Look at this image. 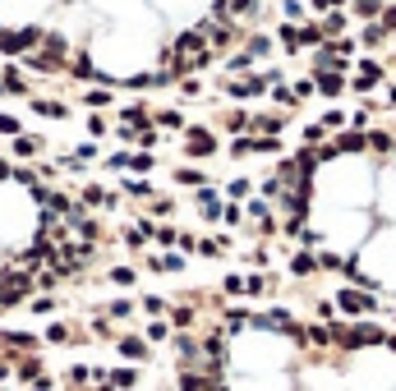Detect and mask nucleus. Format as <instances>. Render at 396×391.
I'll list each match as a JSON object with an SVG mask.
<instances>
[{"label": "nucleus", "instance_id": "7c9ffc66", "mask_svg": "<svg viewBox=\"0 0 396 391\" xmlns=\"http://www.w3.org/2000/svg\"><path fill=\"white\" fill-rule=\"evenodd\" d=\"M281 19H286V23H305L309 5H305V0H281Z\"/></svg>", "mask_w": 396, "mask_h": 391}, {"label": "nucleus", "instance_id": "4be33fe9", "mask_svg": "<svg viewBox=\"0 0 396 391\" xmlns=\"http://www.w3.org/2000/svg\"><path fill=\"white\" fill-rule=\"evenodd\" d=\"M153 244H157V249H180V226L162 221V226L153 230Z\"/></svg>", "mask_w": 396, "mask_h": 391}, {"label": "nucleus", "instance_id": "f3484780", "mask_svg": "<svg viewBox=\"0 0 396 391\" xmlns=\"http://www.w3.org/2000/svg\"><path fill=\"white\" fill-rule=\"evenodd\" d=\"M322 37H346V28H351V14L346 10H332V14H322Z\"/></svg>", "mask_w": 396, "mask_h": 391}, {"label": "nucleus", "instance_id": "f8f14e48", "mask_svg": "<svg viewBox=\"0 0 396 391\" xmlns=\"http://www.w3.org/2000/svg\"><path fill=\"white\" fill-rule=\"evenodd\" d=\"M281 129H286V115H276V111H258L249 120V134H276L281 138Z\"/></svg>", "mask_w": 396, "mask_h": 391}, {"label": "nucleus", "instance_id": "a211bd4d", "mask_svg": "<svg viewBox=\"0 0 396 391\" xmlns=\"http://www.w3.org/2000/svg\"><path fill=\"white\" fill-rule=\"evenodd\" d=\"M175 184H184V189H203V184H212L208 180V170H194V166H175V175H170Z\"/></svg>", "mask_w": 396, "mask_h": 391}, {"label": "nucleus", "instance_id": "39448f33", "mask_svg": "<svg viewBox=\"0 0 396 391\" xmlns=\"http://www.w3.org/2000/svg\"><path fill=\"white\" fill-rule=\"evenodd\" d=\"M170 355L180 368H203V350H198L194 331H170Z\"/></svg>", "mask_w": 396, "mask_h": 391}, {"label": "nucleus", "instance_id": "de8ad7c7", "mask_svg": "<svg viewBox=\"0 0 396 391\" xmlns=\"http://www.w3.org/2000/svg\"><path fill=\"white\" fill-rule=\"evenodd\" d=\"M382 106H392V111H396V83H392L387 92H382Z\"/></svg>", "mask_w": 396, "mask_h": 391}, {"label": "nucleus", "instance_id": "c9c22d12", "mask_svg": "<svg viewBox=\"0 0 396 391\" xmlns=\"http://www.w3.org/2000/svg\"><path fill=\"white\" fill-rule=\"evenodd\" d=\"M138 304H143V313H153V317H162L170 309V300H162V295H143Z\"/></svg>", "mask_w": 396, "mask_h": 391}, {"label": "nucleus", "instance_id": "9b49d317", "mask_svg": "<svg viewBox=\"0 0 396 391\" xmlns=\"http://www.w3.org/2000/svg\"><path fill=\"white\" fill-rule=\"evenodd\" d=\"M272 42L281 46V51H286V56H295V51H305V46H300V23H286V19H281V23H276Z\"/></svg>", "mask_w": 396, "mask_h": 391}, {"label": "nucleus", "instance_id": "c756f323", "mask_svg": "<svg viewBox=\"0 0 396 391\" xmlns=\"http://www.w3.org/2000/svg\"><path fill=\"white\" fill-rule=\"evenodd\" d=\"M153 166H157L153 152H124V170H143V175H148Z\"/></svg>", "mask_w": 396, "mask_h": 391}, {"label": "nucleus", "instance_id": "9d476101", "mask_svg": "<svg viewBox=\"0 0 396 391\" xmlns=\"http://www.w3.org/2000/svg\"><path fill=\"white\" fill-rule=\"evenodd\" d=\"M332 148H336V157H355V152H368V143H364V129H336Z\"/></svg>", "mask_w": 396, "mask_h": 391}, {"label": "nucleus", "instance_id": "a878e982", "mask_svg": "<svg viewBox=\"0 0 396 391\" xmlns=\"http://www.w3.org/2000/svg\"><path fill=\"white\" fill-rule=\"evenodd\" d=\"M221 65H226V74H249V69H254V56H249V51L240 46V51H230Z\"/></svg>", "mask_w": 396, "mask_h": 391}, {"label": "nucleus", "instance_id": "09e8293b", "mask_svg": "<svg viewBox=\"0 0 396 391\" xmlns=\"http://www.w3.org/2000/svg\"><path fill=\"white\" fill-rule=\"evenodd\" d=\"M392 65H396V56H392Z\"/></svg>", "mask_w": 396, "mask_h": 391}, {"label": "nucleus", "instance_id": "c03bdc74", "mask_svg": "<svg viewBox=\"0 0 396 391\" xmlns=\"http://www.w3.org/2000/svg\"><path fill=\"white\" fill-rule=\"evenodd\" d=\"M194 254H198V258H217V254H221V249H217V235H203Z\"/></svg>", "mask_w": 396, "mask_h": 391}, {"label": "nucleus", "instance_id": "0eeeda50", "mask_svg": "<svg viewBox=\"0 0 396 391\" xmlns=\"http://www.w3.org/2000/svg\"><path fill=\"white\" fill-rule=\"evenodd\" d=\"M281 271H286L290 281H314V276H318V258L309 254V249H290Z\"/></svg>", "mask_w": 396, "mask_h": 391}, {"label": "nucleus", "instance_id": "a19ab883", "mask_svg": "<svg viewBox=\"0 0 396 391\" xmlns=\"http://www.w3.org/2000/svg\"><path fill=\"white\" fill-rule=\"evenodd\" d=\"M290 92H295V102H305V97H314V92H318V88H314V74L295 78V88H290Z\"/></svg>", "mask_w": 396, "mask_h": 391}, {"label": "nucleus", "instance_id": "1a4fd4ad", "mask_svg": "<svg viewBox=\"0 0 396 391\" xmlns=\"http://www.w3.org/2000/svg\"><path fill=\"white\" fill-rule=\"evenodd\" d=\"M314 88H318V97H327V102H332V97H341L351 83H346V74H341V69H314Z\"/></svg>", "mask_w": 396, "mask_h": 391}, {"label": "nucleus", "instance_id": "4468645a", "mask_svg": "<svg viewBox=\"0 0 396 391\" xmlns=\"http://www.w3.org/2000/svg\"><path fill=\"white\" fill-rule=\"evenodd\" d=\"M244 51H249V56H254V60H267V56H272L276 51V42L272 37H267V32H244Z\"/></svg>", "mask_w": 396, "mask_h": 391}, {"label": "nucleus", "instance_id": "f704fd0d", "mask_svg": "<svg viewBox=\"0 0 396 391\" xmlns=\"http://www.w3.org/2000/svg\"><path fill=\"white\" fill-rule=\"evenodd\" d=\"M124 194L138 198V203H148V198H157V189H153L148 180H124Z\"/></svg>", "mask_w": 396, "mask_h": 391}, {"label": "nucleus", "instance_id": "423d86ee", "mask_svg": "<svg viewBox=\"0 0 396 391\" xmlns=\"http://www.w3.org/2000/svg\"><path fill=\"white\" fill-rule=\"evenodd\" d=\"M194 208H198V216H203L208 226H217V221H221V208H226V198L217 194V184H203V189H194Z\"/></svg>", "mask_w": 396, "mask_h": 391}, {"label": "nucleus", "instance_id": "49530a36", "mask_svg": "<svg viewBox=\"0 0 396 391\" xmlns=\"http://www.w3.org/2000/svg\"><path fill=\"white\" fill-rule=\"evenodd\" d=\"M134 313V300H116L111 304V317H129Z\"/></svg>", "mask_w": 396, "mask_h": 391}, {"label": "nucleus", "instance_id": "f03ea898", "mask_svg": "<svg viewBox=\"0 0 396 391\" xmlns=\"http://www.w3.org/2000/svg\"><path fill=\"white\" fill-rule=\"evenodd\" d=\"M332 304H336L341 317H373V313H382V300L368 286H341L332 295Z\"/></svg>", "mask_w": 396, "mask_h": 391}, {"label": "nucleus", "instance_id": "79ce46f5", "mask_svg": "<svg viewBox=\"0 0 396 391\" xmlns=\"http://www.w3.org/2000/svg\"><path fill=\"white\" fill-rule=\"evenodd\" d=\"M143 336H148V341H166V336H170V322H162V317H157V322H148V327H143Z\"/></svg>", "mask_w": 396, "mask_h": 391}, {"label": "nucleus", "instance_id": "4c0bfd02", "mask_svg": "<svg viewBox=\"0 0 396 391\" xmlns=\"http://www.w3.org/2000/svg\"><path fill=\"white\" fill-rule=\"evenodd\" d=\"M322 138H327V129H322V120H314V124H305V148H318Z\"/></svg>", "mask_w": 396, "mask_h": 391}, {"label": "nucleus", "instance_id": "ea45409f", "mask_svg": "<svg viewBox=\"0 0 396 391\" xmlns=\"http://www.w3.org/2000/svg\"><path fill=\"white\" fill-rule=\"evenodd\" d=\"M107 276L116 281V286H134V281H138V271H134V267H111Z\"/></svg>", "mask_w": 396, "mask_h": 391}, {"label": "nucleus", "instance_id": "6e6552de", "mask_svg": "<svg viewBox=\"0 0 396 391\" xmlns=\"http://www.w3.org/2000/svg\"><path fill=\"white\" fill-rule=\"evenodd\" d=\"M382 78H387V69H382L378 60H360V65H355L351 88L355 92H373V88H382Z\"/></svg>", "mask_w": 396, "mask_h": 391}, {"label": "nucleus", "instance_id": "20e7f679", "mask_svg": "<svg viewBox=\"0 0 396 391\" xmlns=\"http://www.w3.org/2000/svg\"><path fill=\"white\" fill-rule=\"evenodd\" d=\"M267 88H272V83H267V74H235V78H226V83H221V92H226L230 102H254V97H263Z\"/></svg>", "mask_w": 396, "mask_h": 391}, {"label": "nucleus", "instance_id": "e433bc0d", "mask_svg": "<svg viewBox=\"0 0 396 391\" xmlns=\"http://www.w3.org/2000/svg\"><path fill=\"white\" fill-rule=\"evenodd\" d=\"M221 221H226V226H244V203H226V208H221Z\"/></svg>", "mask_w": 396, "mask_h": 391}, {"label": "nucleus", "instance_id": "5701e85b", "mask_svg": "<svg viewBox=\"0 0 396 391\" xmlns=\"http://www.w3.org/2000/svg\"><path fill=\"white\" fill-rule=\"evenodd\" d=\"M355 42L373 51V46H382V42H387V28H382L378 19H373V23H364V28H360V37H355Z\"/></svg>", "mask_w": 396, "mask_h": 391}, {"label": "nucleus", "instance_id": "6ab92c4d", "mask_svg": "<svg viewBox=\"0 0 396 391\" xmlns=\"http://www.w3.org/2000/svg\"><path fill=\"white\" fill-rule=\"evenodd\" d=\"M134 387H138L134 368H111L107 373V391H134Z\"/></svg>", "mask_w": 396, "mask_h": 391}, {"label": "nucleus", "instance_id": "f257e3e1", "mask_svg": "<svg viewBox=\"0 0 396 391\" xmlns=\"http://www.w3.org/2000/svg\"><path fill=\"white\" fill-rule=\"evenodd\" d=\"M102 221L60 170L0 148V313L78 281L97 258Z\"/></svg>", "mask_w": 396, "mask_h": 391}, {"label": "nucleus", "instance_id": "ddd939ff", "mask_svg": "<svg viewBox=\"0 0 396 391\" xmlns=\"http://www.w3.org/2000/svg\"><path fill=\"white\" fill-rule=\"evenodd\" d=\"M120 355L129 364H148V359H153V346H148L143 336H120Z\"/></svg>", "mask_w": 396, "mask_h": 391}, {"label": "nucleus", "instance_id": "393cba45", "mask_svg": "<svg viewBox=\"0 0 396 391\" xmlns=\"http://www.w3.org/2000/svg\"><path fill=\"white\" fill-rule=\"evenodd\" d=\"M351 14L360 19V23H373V19L382 14V0H351Z\"/></svg>", "mask_w": 396, "mask_h": 391}, {"label": "nucleus", "instance_id": "2f4dec72", "mask_svg": "<svg viewBox=\"0 0 396 391\" xmlns=\"http://www.w3.org/2000/svg\"><path fill=\"white\" fill-rule=\"evenodd\" d=\"M0 391H37V387H32V382H28L23 373H19L14 382H10V364H0Z\"/></svg>", "mask_w": 396, "mask_h": 391}, {"label": "nucleus", "instance_id": "473e14b6", "mask_svg": "<svg viewBox=\"0 0 396 391\" xmlns=\"http://www.w3.org/2000/svg\"><path fill=\"white\" fill-rule=\"evenodd\" d=\"M267 97H272L281 111H295V106H300V102H295V92H290L286 83H272V88H267Z\"/></svg>", "mask_w": 396, "mask_h": 391}, {"label": "nucleus", "instance_id": "c85d7f7f", "mask_svg": "<svg viewBox=\"0 0 396 391\" xmlns=\"http://www.w3.org/2000/svg\"><path fill=\"white\" fill-rule=\"evenodd\" d=\"M314 258H318V271H341L346 267V254H336V249H327V244H322Z\"/></svg>", "mask_w": 396, "mask_h": 391}, {"label": "nucleus", "instance_id": "aec40b11", "mask_svg": "<svg viewBox=\"0 0 396 391\" xmlns=\"http://www.w3.org/2000/svg\"><path fill=\"white\" fill-rule=\"evenodd\" d=\"M217 295H221V300H240L244 295V271H226L221 286H217Z\"/></svg>", "mask_w": 396, "mask_h": 391}, {"label": "nucleus", "instance_id": "37998d69", "mask_svg": "<svg viewBox=\"0 0 396 391\" xmlns=\"http://www.w3.org/2000/svg\"><path fill=\"white\" fill-rule=\"evenodd\" d=\"M180 97H203V78H198V74L180 78Z\"/></svg>", "mask_w": 396, "mask_h": 391}, {"label": "nucleus", "instance_id": "cd10ccee", "mask_svg": "<svg viewBox=\"0 0 396 391\" xmlns=\"http://www.w3.org/2000/svg\"><path fill=\"white\" fill-rule=\"evenodd\" d=\"M327 42V37H322V23L318 19H305V23H300V46H322Z\"/></svg>", "mask_w": 396, "mask_h": 391}, {"label": "nucleus", "instance_id": "a18cd8bd", "mask_svg": "<svg viewBox=\"0 0 396 391\" xmlns=\"http://www.w3.org/2000/svg\"><path fill=\"white\" fill-rule=\"evenodd\" d=\"M341 5H346V0H309L314 14H332V10H341Z\"/></svg>", "mask_w": 396, "mask_h": 391}, {"label": "nucleus", "instance_id": "7ed1b4c3", "mask_svg": "<svg viewBox=\"0 0 396 391\" xmlns=\"http://www.w3.org/2000/svg\"><path fill=\"white\" fill-rule=\"evenodd\" d=\"M180 152H184V157H194V161H208V157L221 152V138H217L208 124H184V129H180Z\"/></svg>", "mask_w": 396, "mask_h": 391}, {"label": "nucleus", "instance_id": "412c9836", "mask_svg": "<svg viewBox=\"0 0 396 391\" xmlns=\"http://www.w3.org/2000/svg\"><path fill=\"white\" fill-rule=\"evenodd\" d=\"M226 198L230 203H249V198H254V180H249V175H235V180L226 184Z\"/></svg>", "mask_w": 396, "mask_h": 391}, {"label": "nucleus", "instance_id": "2eb2a0df", "mask_svg": "<svg viewBox=\"0 0 396 391\" xmlns=\"http://www.w3.org/2000/svg\"><path fill=\"white\" fill-rule=\"evenodd\" d=\"M166 322H170V331H189L198 322V309L194 304H175V309H166Z\"/></svg>", "mask_w": 396, "mask_h": 391}, {"label": "nucleus", "instance_id": "58836bf2", "mask_svg": "<svg viewBox=\"0 0 396 391\" xmlns=\"http://www.w3.org/2000/svg\"><path fill=\"white\" fill-rule=\"evenodd\" d=\"M346 124H351L346 111H322V129H346Z\"/></svg>", "mask_w": 396, "mask_h": 391}, {"label": "nucleus", "instance_id": "bb28decb", "mask_svg": "<svg viewBox=\"0 0 396 391\" xmlns=\"http://www.w3.org/2000/svg\"><path fill=\"white\" fill-rule=\"evenodd\" d=\"M249 120H254V115H244V111H226V115H221V129H226V134H249Z\"/></svg>", "mask_w": 396, "mask_h": 391}, {"label": "nucleus", "instance_id": "72a5a7b5", "mask_svg": "<svg viewBox=\"0 0 396 391\" xmlns=\"http://www.w3.org/2000/svg\"><path fill=\"white\" fill-rule=\"evenodd\" d=\"M162 129H184V111H175V106H166V111H157L153 115Z\"/></svg>", "mask_w": 396, "mask_h": 391}, {"label": "nucleus", "instance_id": "dca6fc26", "mask_svg": "<svg viewBox=\"0 0 396 391\" xmlns=\"http://www.w3.org/2000/svg\"><path fill=\"white\" fill-rule=\"evenodd\" d=\"M364 143H368V152L387 157V152L396 148V134H392V129H364Z\"/></svg>", "mask_w": 396, "mask_h": 391}, {"label": "nucleus", "instance_id": "b1692460", "mask_svg": "<svg viewBox=\"0 0 396 391\" xmlns=\"http://www.w3.org/2000/svg\"><path fill=\"white\" fill-rule=\"evenodd\" d=\"M249 143H254V157H276L281 152V138L276 134H249Z\"/></svg>", "mask_w": 396, "mask_h": 391}]
</instances>
